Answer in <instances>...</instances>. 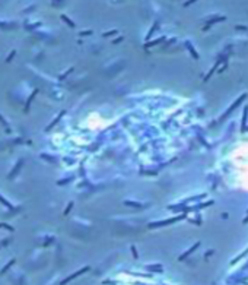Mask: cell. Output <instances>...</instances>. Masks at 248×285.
Segmentation results:
<instances>
[{
	"label": "cell",
	"instance_id": "7a4b0ae2",
	"mask_svg": "<svg viewBox=\"0 0 248 285\" xmlns=\"http://www.w3.org/2000/svg\"><path fill=\"white\" fill-rule=\"evenodd\" d=\"M199 246H200V243H196V244H194V246H193V247H191V249H190V250H187V252H185V253H184V254H181V256H179V260H184V259H185V257H187V256H188V254H190V253H191V252H194V250H196V249H197V247H199Z\"/></svg>",
	"mask_w": 248,
	"mask_h": 285
},
{
	"label": "cell",
	"instance_id": "3957f363",
	"mask_svg": "<svg viewBox=\"0 0 248 285\" xmlns=\"http://www.w3.org/2000/svg\"><path fill=\"white\" fill-rule=\"evenodd\" d=\"M72 206H73V203H70V205H69V208H67V209H66V211H64V215H67V212H69V211H70V208H72Z\"/></svg>",
	"mask_w": 248,
	"mask_h": 285
},
{
	"label": "cell",
	"instance_id": "6da1fadb",
	"mask_svg": "<svg viewBox=\"0 0 248 285\" xmlns=\"http://www.w3.org/2000/svg\"><path fill=\"white\" fill-rule=\"evenodd\" d=\"M88 269H89V266H85V267H83V269H80V271H78V272H76V273H73V275H70V276H69V278H66V279H64V281H61V285H64V284H66V282H69V281H72V279H73V278H76V276H79V275H80V273H83V272H86V271H88Z\"/></svg>",
	"mask_w": 248,
	"mask_h": 285
}]
</instances>
